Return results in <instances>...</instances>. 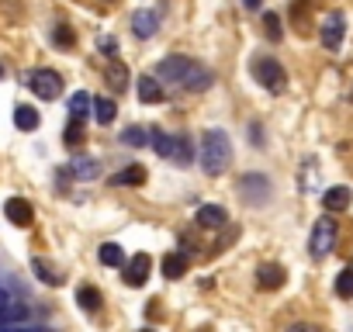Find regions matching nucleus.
Returning <instances> with one entry per match:
<instances>
[{"label": "nucleus", "instance_id": "nucleus-34", "mask_svg": "<svg viewBox=\"0 0 353 332\" xmlns=\"http://www.w3.org/2000/svg\"><path fill=\"white\" fill-rule=\"evenodd\" d=\"M260 4H263V0H243V8H246V11H260Z\"/></svg>", "mask_w": 353, "mask_h": 332}, {"label": "nucleus", "instance_id": "nucleus-37", "mask_svg": "<svg viewBox=\"0 0 353 332\" xmlns=\"http://www.w3.org/2000/svg\"><path fill=\"white\" fill-rule=\"evenodd\" d=\"M0 294H4V287H0Z\"/></svg>", "mask_w": 353, "mask_h": 332}, {"label": "nucleus", "instance_id": "nucleus-4", "mask_svg": "<svg viewBox=\"0 0 353 332\" xmlns=\"http://www.w3.org/2000/svg\"><path fill=\"white\" fill-rule=\"evenodd\" d=\"M343 35H346V14H343V11H329V14L322 18V28H319L322 49L336 52V49L343 45Z\"/></svg>", "mask_w": 353, "mask_h": 332}, {"label": "nucleus", "instance_id": "nucleus-10", "mask_svg": "<svg viewBox=\"0 0 353 332\" xmlns=\"http://www.w3.org/2000/svg\"><path fill=\"white\" fill-rule=\"evenodd\" d=\"M256 284H260V291H277V287H284V267H281V263H260Z\"/></svg>", "mask_w": 353, "mask_h": 332}, {"label": "nucleus", "instance_id": "nucleus-32", "mask_svg": "<svg viewBox=\"0 0 353 332\" xmlns=\"http://www.w3.org/2000/svg\"><path fill=\"white\" fill-rule=\"evenodd\" d=\"M52 39H56V45H63V49H70V45H73V32H70L66 25H59V28L52 32Z\"/></svg>", "mask_w": 353, "mask_h": 332}, {"label": "nucleus", "instance_id": "nucleus-31", "mask_svg": "<svg viewBox=\"0 0 353 332\" xmlns=\"http://www.w3.org/2000/svg\"><path fill=\"white\" fill-rule=\"evenodd\" d=\"M263 28H267V35H270L274 42L281 39V18H277V14H270V11H267V14H263Z\"/></svg>", "mask_w": 353, "mask_h": 332}, {"label": "nucleus", "instance_id": "nucleus-8", "mask_svg": "<svg viewBox=\"0 0 353 332\" xmlns=\"http://www.w3.org/2000/svg\"><path fill=\"white\" fill-rule=\"evenodd\" d=\"M149 270H152V260L145 253H135V260L125 263V284L128 287H142L149 280Z\"/></svg>", "mask_w": 353, "mask_h": 332}, {"label": "nucleus", "instance_id": "nucleus-16", "mask_svg": "<svg viewBox=\"0 0 353 332\" xmlns=\"http://www.w3.org/2000/svg\"><path fill=\"white\" fill-rule=\"evenodd\" d=\"M139 101L142 104H159L163 101V83L156 76H139Z\"/></svg>", "mask_w": 353, "mask_h": 332}, {"label": "nucleus", "instance_id": "nucleus-11", "mask_svg": "<svg viewBox=\"0 0 353 332\" xmlns=\"http://www.w3.org/2000/svg\"><path fill=\"white\" fill-rule=\"evenodd\" d=\"M194 222H198L201 229H222V225L229 222V211H225L222 205H201Z\"/></svg>", "mask_w": 353, "mask_h": 332}, {"label": "nucleus", "instance_id": "nucleus-20", "mask_svg": "<svg viewBox=\"0 0 353 332\" xmlns=\"http://www.w3.org/2000/svg\"><path fill=\"white\" fill-rule=\"evenodd\" d=\"M87 114H94V97H90L87 90H77V94L70 97V118L83 121Z\"/></svg>", "mask_w": 353, "mask_h": 332}, {"label": "nucleus", "instance_id": "nucleus-27", "mask_svg": "<svg viewBox=\"0 0 353 332\" xmlns=\"http://www.w3.org/2000/svg\"><path fill=\"white\" fill-rule=\"evenodd\" d=\"M25 304H4V308H0V325H18V322H25Z\"/></svg>", "mask_w": 353, "mask_h": 332}, {"label": "nucleus", "instance_id": "nucleus-26", "mask_svg": "<svg viewBox=\"0 0 353 332\" xmlns=\"http://www.w3.org/2000/svg\"><path fill=\"white\" fill-rule=\"evenodd\" d=\"M77 304H80L83 311H97V308H101V291L90 287V284L80 287V291H77Z\"/></svg>", "mask_w": 353, "mask_h": 332}, {"label": "nucleus", "instance_id": "nucleus-22", "mask_svg": "<svg viewBox=\"0 0 353 332\" xmlns=\"http://www.w3.org/2000/svg\"><path fill=\"white\" fill-rule=\"evenodd\" d=\"M32 270H35V277H39L42 284H52V287H56V284H63L59 270H56V267H49L42 256H35V260H32Z\"/></svg>", "mask_w": 353, "mask_h": 332}, {"label": "nucleus", "instance_id": "nucleus-23", "mask_svg": "<svg viewBox=\"0 0 353 332\" xmlns=\"http://www.w3.org/2000/svg\"><path fill=\"white\" fill-rule=\"evenodd\" d=\"M114 114H118V104H114V101H108V97H97V101H94V118H97V125H111Z\"/></svg>", "mask_w": 353, "mask_h": 332}, {"label": "nucleus", "instance_id": "nucleus-36", "mask_svg": "<svg viewBox=\"0 0 353 332\" xmlns=\"http://www.w3.org/2000/svg\"><path fill=\"white\" fill-rule=\"evenodd\" d=\"M0 76H4V66H0Z\"/></svg>", "mask_w": 353, "mask_h": 332}, {"label": "nucleus", "instance_id": "nucleus-1", "mask_svg": "<svg viewBox=\"0 0 353 332\" xmlns=\"http://www.w3.org/2000/svg\"><path fill=\"white\" fill-rule=\"evenodd\" d=\"M201 166H205L208 177H219V174H225L232 166V142H229V135L222 128L205 132V138H201Z\"/></svg>", "mask_w": 353, "mask_h": 332}, {"label": "nucleus", "instance_id": "nucleus-21", "mask_svg": "<svg viewBox=\"0 0 353 332\" xmlns=\"http://www.w3.org/2000/svg\"><path fill=\"white\" fill-rule=\"evenodd\" d=\"M39 121H42V118H39V111H35V107H28V104H21V107L14 111V125H18L21 132H35V128H39Z\"/></svg>", "mask_w": 353, "mask_h": 332}, {"label": "nucleus", "instance_id": "nucleus-29", "mask_svg": "<svg viewBox=\"0 0 353 332\" xmlns=\"http://www.w3.org/2000/svg\"><path fill=\"white\" fill-rule=\"evenodd\" d=\"M336 294H339V298H353V267L339 270V277H336Z\"/></svg>", "mask_w": 353, "mask_h": 332}, {"label": "nucleus", "instance_id": "nucleus-35", "mask_svg": "<svg viewBox=\"0 0 353 332\" xmlns=\"http://www.w3.org/2000/svg\"><path fill=\"white\" fill-rule=\"evenodd\" d=\"M8 304V294H0V308H4Z\"/></svg>", "mask_w": 353, "mask_h": 332}, {"label": "nucleus", "instance_id": "nucleus-18", "mask_svg": "<svg viewBox=\"0 0 353 332\" xmlns=\"http://www.w3.org/2000/svg\"><path fill=\"white\" fill-rule=\"evenodd\" d=\"M104 80L111 83V90H114V94H121V90L128 87V70H125V63L111 59V63H108V70H104Z\"/></svg>", "mask_w": 353, "mask_h": 332}, {"label": "nucleus", "instance_id": "nucleus-5", "mask_svg": "<svg viewBox=\"0 0 353 332\" xmlns=\"http://www.w3.org/2000/svg\"><path fill=\"white\" fill-rule=\"evenodd\" d=\"M28 87H32V94H35L39 101H56V97L63 94V76H59L56 70H35V73L28 76Z\"/></svg>", "mask_w": 353, "mask_h": 332}, {"label": "nucleus", "instance_id": "nucleus-3", "mask_svg": "<svg viewBox=\"0 0 353 332\" xmlns=\"http://www.w3.org/2000/svg\"><path fill=\"white\" fill-rule=\"evenodd\" d=\"M253 80H256L263 90H270V94H281V90L288 87V73H284V66H281L277 59H270V56L253 59Z\"/></svg>", "mask_w": 353, "mask_h": 332}, {"label": "nucleus", "instance_id": "nucleus-13", "mask_svg": "<svg viewBox=\"0 0 353 332\" xmlns=\"http://www.w3.org/2000/svg\"><path fill=\"white\" fill-rule=\"evenodd\" d=\"M350 201H353V194H350V187H329L325 194H322V208L325 211H346L350 208Z\"/></svg>", "mask_w": 353, "mask_h": 332}, {"label": "nucleus", "instance_id": "nucleus-17", "mask_svg": "<svg viewBox=\"0 0 353 332\" xmlns=\"http://www.w3.org/2000/svg\"><path fill=\"white\" fill-rule=\"evenodd\" d=\"M191 156H194V149H191V138L188 135H173L170 138V163H191Z\"/></svg>", "mask_w": 353, "mask_h": 332}, {"label": "nucleus", "instance_id": "nucleus-24", "mask_svg": "<svg viewBox=\"0 0 353 332\" xmlns=\"http://www.w3.org/2000/svg\"><path fill=\"white\" fill-rule=\"evenodd\" d=\"M97 256H101L104 267H125V249H121L118 242H104Z\"/></svg>", "mask_w": 353, "mask_h": 332}, {"label": "nucleus", "instance_id": "nucleus-2", "mask_svg": "<svg viewBox=\"0 0 353 332\" xmlns=\"http://www.w3.org/2000/svg\"><path fill=\"white\" fill-rule=\"evenodd\" d=\"M336 239H339V225L332 222V211H325V218L315 222L312 229V239H308V249L315 260H325L332 249H336Z\"/></svg>", "mask_w": 353, "mask_h": 332}, {"label": "nucleus", "instance_id": "nucleus-15", "mask_svg": "<svg viewBox=\"0 0 353 332\" xmlns=\"http://www.w3.org/2000/svg\"><path fill=\"white\" fill-rule=\"evenodd\" d=\"M184 273H188V256L181 249H173V253L163 256V277L176 280V277H184Z\"/></svg>", "mask_w": 353, "mask_h": 332}, {"label": "nucleus", "instance_id": "nucleus-33", "mask_svg": "<svg viewBox=\"0 0 353 332\" xmlns=\"http://www.w3.org/2000/svg\"><path fill=\"white\" fill-rule=\"evenodd\" d=\"M97 49L108 52V56H114V52H118V42H114L111 35H101V39H97Z\"/></svg>", "mask_w": 353, "mask_h": 332}, {"label": "nucleus", "instance_id": "nucleus-12", "mask_svg": "<svg viewBox=\"0 0 353 332\" xmlns=\"http://www.w3.org/2000/svg\"><path fill=\"white\" fill-rule=\"evenodd\" d=\"M70 174H73L77 180H97V177H101V163H97L94 156H77V159L70 163Z\"/></svg>", "mask_w": 353, "mask_h": 332}, {"label": "nucleus", "instance_id": "nucleus-19", "mask_svg": "<svg viewBox=\"0 0 353 332\" xmlns=\"http://www.w3.org/2000/svg\"><path fill=\"white\" fill-rule=\"evenodd\" d=\"M208 83H212V73H208L205 66H198V63H194V66L188 70V76L181 80L184 90H208Z\"/></svg>", "mask_w": 353, "mask_h": 332}, {"label": "nucleus", "instance_id": "nucleus-9", "mask_svg": "<svg viewBox=\"0 0 353 332\" xmlns=\"http://www.w3.org/2000/svg\"><path fill=\"white\" fill-rule=\"evenodd\" d=\"M4 215H8V222H14L18 229H28V225L35 222V208H32L25 198H11V201L4 205Z\"/></svg>", "mask_w": 353, "mask_h": 332}, {"label": "nucleus", "instance_id": "nucleus-7", "mask_svg": "<svg viewBox=\"0 0 353 332\" xmlns=\"http://www.w3.org/2000/svg\"><path fill=\"white\" fill-rule=\"evenodd\" d=\"M194 63H191V56H166L159 66H156V76L159 80H166V83H181L184 76H188V70H191Z\"/></svg>", "mask_w": 353, "mask_h": 332}, {"label": "nucleus", "instance_id": "nucleus-28", "mask_svg": "<svg viewBox=\"0 0 353 332\" xmlns=\"http://www.w3.org/2000/svg\"><path fill=\"white\" fill-rule=\"evenodd\" d=\"M121 142L139 149V145H145V142H149V132H145L142 125H132V128H125V132H121Z\"/></svg>", "mask_w": 353, "mask_h": 332}, {"label": "nucleus", "instance_id": "nucleus-6", "mask_svg": "<svg viewBox=\"0 0 353 332\" xmlns=\"http://www.w3.org/2000/svg\"><path fill=\"white\" fill-rule=\"evenodd\" d=\"M239 191H243V201H246V205L260 208V205H267V198H270V180H267L263 174H246V177L239 180Z\"/></svg>", "mask_w": 353, "mask_h": 332}, {"label": "nucleus", "instance_id": "nucleus-14", "mask_svg": "<svg viewBox=\"0 0 353 332\" xmlns=\"http://www.w3.org/2000/svg\"><path fill=\"white\" fill-rule=\"evenodd\" d=\"M156 28H159V18H156L152 11H135V14H132V32H135L139 39H152Z\"/></svg>", "mask_w": 353, "mask_h": 332}, {"label": "nucleus", "instance_id": "nucleus-30", "mask_svg": "<svg viewBox=\"0 0 353 332\" xmlns=\"http://www.w3.org/2000/svg\"><path fill=\"white\" fill-rule=\"evenodd\" d=\"M77 142H83V121L70 118V125H66V145H77Z\"/></svg>", "mask_w": 353, "mask_h": 332}, {"label": "nucleus", "instance_id": "nucleus-25", "mask_svg": "<svg viewBox=\"0 0 353 332\" xmlns=\"http://www.w3.org/2000/svg\"><path fill=\"white\" fill-rule=\"evenodd\" d=\"M111 184L114 187H125V184H145V170H142V166H128V170H121V174H114L111 177Z\"/></svg>", "mask_w": 353, "mask_h": 332}]
</instances>
